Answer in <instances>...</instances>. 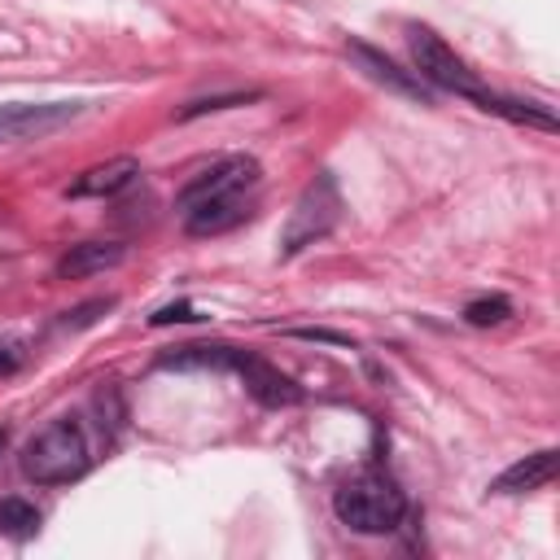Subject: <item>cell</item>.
<instances>
[{
  "mask_svg": "<svg viewBox=\"0 0 560 560\" xmlns=\"http://www.w3.org/2000/svg\"><path fill=\"white\" fill-rule=\"evenodd\" d=\"M332 512L354 534H389L402 521L407 499L385 472H359L332 494Z\"/></svg>",
  "mask_w": 560,
  "mask_h": 560,
  "instance_id": "6da1fadb",
  "label": "cell"
},
{
  "mask_svg": "<svg viewBox=\"0 0 560 560\" xmlns=\"http://www.w3.org/2000/svg\"><path fill=\"white\" fill-rule=\"evenodd\" d=\"M83 468H88V442H83V429L74 420H57V424L39 429L22 451V472L35 486L74 481Z\"/></svg>",
  "mask_w": 560,
  "mask_h": 560,
  "instance_id": "7a4b0ae2",
  "label": "cell"
},
{
  "mask_svg": "<svg viewBox=\"0 0 560 560\" xmlns=\"http://www.w3.org/2000/svg\"><path fill=\"white\" fill-rule=\"evenodd\" d=\"M337 214H341L337 179H332V175H315V179L302 188L298 206L289 210V223H284V232H280V254L289 258V254L315 245L319 236H328V232L337 228Z\"/></svg>",
  "mask_w": 560,
  "mask_h": 560,
  "instance_id": "3957f363",
  "label": "cell"
},
{
  "mask_svg": "<svg viewBox=\"0 0 560 560\" xmlns=\"http://www.w3.org/2000/svg\"><path fill=\"white\" fill-rule=\"evenodd\" d=\"M411 57H416V74H420V79H429V83H438V88H451V92L477 101L481 109L494 105V96L472 79V70H468L433 31H424V26L411 31Z\"/></svg>",
  "mask_w": 560,
  "mask_h": 560,
  "instance_id": "277c9868",
  "label": "cell"
},
{
  "mask_svg": "<svg viewBox=\"0 0 560 560\" xmlns=\"http://www.w3.org/2000/svg\"><path fill=\"white\" fill-rule=\"evenodd\" d=\"M79 101H48V105H0V140H39L57 127H66L70 118H79Z\"/></svg>",
  "mask_w": 560,
  "mask_h": 560,
  "instance_id": "5b68a950",
  "label": "cell"
},
{
  "mask_svg": "<svg viewBox=\"0 0 560 560\" xmlns=\"http://www.w3.org/2000/svg\"><path fill=\"white\" fill-rule=\"evenodd\" d=\"M254 184H258V162H254V158H228V162L201 171V175L179 192V210L188 214L192 206H201V201H210V197L245 192V188H254Z\"/></svg>",
  "mask_w": 560,
  "mask_h": 560,
  "instance_id": "8992f818",
  "label": "cell"
},
{
  "mask_svg": "<svg viewBox=\"0 0 560 560\" xmlns=\"http://www.w3.org/2000/svg\"><path fill=\"white\" fill-rule=\"evenodd\" d=\"M232 372H241L245 389H249L262 407H293V402H302V389H298L280 368H271V363H262V359H254V354H241V350H236Z\"/></svg>",
  "mask_w": 560,
  "mask_h": 560,
  "instance_id": "52a82bcc",
  "label": "cell"
},
{
  "mask_svg": "<svg viewBox=\"0 0 560 560\" xmlns=\"http://www.w3.org/2000/svg\"><path fill=\"white\" fill-rule=\"evenodd\" d=\"M556 468H560V455L547 446V451H534V455H525V459H516L512 468H503L499 477H494V494H525V490H538V486H547L551 477H556Z\"/></svg>",
  "mask_w": 560,
  "mask_h": 560,
  "instance_id": "ba28073f",
  "label": "cell"
},
{
  "mask_svg": "<svg viewBox=\"0 0 560 560\" xmlns=\"http://www.w3.org/2000/svg\"><path fill=\"white\" fill-rule=\"evenodd\" d=\"M136 175H140V162H136V158H114V162H101V166L83 171V175L70 184V197H114V192H122Z\"/></svg>",
  "mask_w": 560,
  "mask_h": 560,
  "instance_id": "9c48e42d",
  "label": "cell"
},
{
  "mask_svg": "<svg viewBox=\"0 0 560 560\" xmlns=\"http://www.w3.org/2000/svg\"><path fill=\"white\" fill-rule=\"evenodd\" d=\"M241 219H249V206H245V192H228V197H210L201 206L188 210V232L192 236H214L223 228H236Z\"/></svg>",
  "mask_w": 560,
  "mask_h": 560,
  "instance_id": "30bf717a",
  "label": "cell"
},
{
  "mask_svg": "<svg viewBox=\"0 0 560 560\" xmlns=\"http://www.w3.org/2000/svg\"><path fill=\"white\" fill-rule=\"evenodd\" d=\"M350 57H354V61H359V66H363V70H368L376 83H385L389 92H398V96H411V101H420V105L429 101L424 83H420V79H411L407 70H398V66H394L389 57H381L376 48H368V44H350Z\"/></svg>",
  "mask_w": 560,
  "mask_h": 560,
  "instance_id": "8fae6325",
  "label": "cell"
},
{
  "mask_svg": "<svg viewBox=\"0 0 560 560\" xmlns=\"http://www.w3.org/2000/svg\"><path fill=\"white\" fill-rule=\"evenodd\" d=\"M114 262H122V245H114V241H83V245H74V249L57 262V276L74 280V276L105 271V267H114Z\"/></svg>",
  "mask_w": 560,
  "mask_h": 560,
  "instance_id": "7c38bea8",
  "label": "cell"
},
{
  "mask_svg": "<svg viewBox=\"0 0 560 560\" xmlns=\"http://www.w3.org/2000/svg\"><path fill=\"white\" fill-rule=\"evenodd\" d=\"M236 350L232 346H184L175 354H162L158 368H175V372H223L232 368Z\"/></svg>",
  "mask_w": 560,
  "mask_h": 560,
  "instance_id": "4fadbf2b",
  "label": "cell"
},
{
  "mask_svg": "<svg viewBox=\"0 0 560 560\" xmlns=\"http://www.w3.org/2000/svg\"><path fill=\"white\" fill-rule=\"evenodd\" d=\"M35 529H39L35 503H26V499H0V534H9V538H31Z\"/></svg>",
  "mask_w": 560,
  "mask_h": 560,
  "instance_id": "5bb4252c",
  "label": "cell"
},
{
  "mask_svg": "<svg viewBox=\"0 0 560 560\" xmlns=\"http://www.w3.org/2000/svg\"><path fill=\"white\" fill-rule=\"evenodd\" d=\"M512 315V302L508 298H477L464 306V319L477 324V328H490V324H503Z\"/></svg>",
  "mask_w": 560,
  "mask_h": 560,
  "instance_id": "9a60e30c",
  "label": "cell"
},
{
  "mask_svg": "<svg viewBox=\"0 0 560 560\" xmlns=\"http://www.w3.org/2000/svg\"><path fill=\"white\" fill-rule=\"evenodd\" d=\"M249 96H214V101H192L188 109H179V118H197V114H210V109H228V105H245Z\"/></svg>",
  "mask_w": 560,
  "mask_h": 560,
  "instance_id": "2e32d148",
  "label": "cell"
},
{
  "mask_svg": "<svg viewBox=\"0 0 560 560\" xmlns=\"http://www.w3.org/2000/svg\"><path fill=\"white\" fill-rule=\"evenodd\" d=\"M188 319H201L188 302H175V306H162L158 315H153V324H188Z\"/></svg>",
  "mask_w": 560,
  "mask_h": 560,
  "instance_id": "e0dca14e",
  "label": "cell"
},
{
  "mask_svg": "<svg viewBox=\"0 0 560 560\" xmlns=\"http://www.w3.org/2000/svg\"><path fill=\"white\" fill-rule=\"evenodd\" d=\"M298 337H306V341H337V346L350 341V337H341V332H324V328H298Z\"/></svg>",
  "mask_w": 560,
  "mask_h": 560,
  "instance_id": "ac0fdd59",
  "label": "cell"
},
{
  "mask_svg": "<svg viewBox=\"0 0 560 560\" xmlns=\"http://www.w3.org/2000/svg\"><path fill=\"white\" fill-rule=\"evenodd\" d=\"M13 363H18V359H13V350H9V346H0V372H9Z\"/></svg>",
  "mask_w": 560,
  "mask_h": 560,
  "instance_id": "d6986e66",
  "label": "cell"
},
{
  "mask_svg": "<svg viewBox=\"0 0 560 560\" xmlns=\"http://www.w3.org/2000/svg\"><path fill=\"white\" fill-rule=\"evenodd\" d=\"M0 446H4V433H0Z\"/></svg>",
  "mask_w": 560,
  "mask_h": 560,
  "instance_id": "ffe728a7",
  "label": "cell"
}]
</instances>
